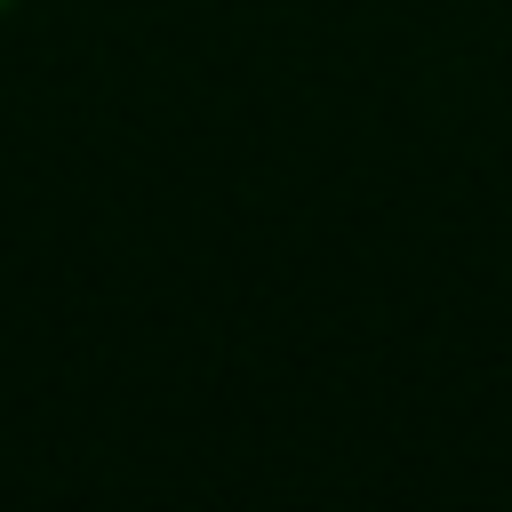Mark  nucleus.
Returning <instances> with one entry per match:
<instances>
[{
    "label": "nucleus",
    "mask_w": 512,
    "mask_h": 512,
    "mask_svg": "<svg viewBox=\"0 0 512 512\" xmlns=\"http://www.w3.org/2000/svg\"><path fill=\"white\" fill-rule=\"evenodd\" d=\"M16 8H24V0H0V16H16Z\"/></svg>",
    "instance_id": "obj_1"
}]
</instances>
